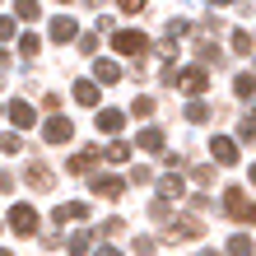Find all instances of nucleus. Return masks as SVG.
Segmentation results:
<instances>
[{"mask_svg": "<svg viewBox=\"0 0 256 256\" xmlns=\"http://www.w3.org/2000/svg\"><path fill=\"white\" fill-rule=\"evenodd\" d=\"M112 52L130 56V61H144V56H149V38L135 33V28H116V33H112Z\"/></svg>", "mask_w": 256, "mask_h": 256, "instance_id": "f257e3e1", "label": "nucleus"}, {"mask_svg": "<svg viewBox=\"0 0 256 256\" xmlns=\"http://www.w3.org/2000/svg\"><path fill=\"white\" fill-rule=\"evenodd\" d=\"M224 214H228L233 224H256V200H247L242 186H228L224 191Z\"/></svg>", "mask_w": 256, "mask_h": 256, "instance_id": "f03ea898", "label": "nucleus"}, {"mask_svg": "<svg viewBox=\"0 0 256 256\" xmlns=\"http://www.w3.org/2000/svg\"><path fill=\"white\" fill-rule=\"evenodd\" d=\"M168 84H177L182 94H205L210 88V70L205 66H191V70H172V80Z\"/></svg>", "mask_w": 256, "mask_h": 256, "instance_id": "7ed1b4c3", "label": "nucleus"}, {"mask_svg": "<svg viewBox=\"0 0 256 256\" xmlns=\"http://www.w3.org/2000/svg\"><path fill=\"white\" fill-rule=\"evenodd\" d=\"M70 135H74V126H70L66 112H52L47 122H42V140H47V144H66Z\"/></svg>", "mask_w": 256, "mask_h": 256, "instance_id": "20e7f679", "label": "nucleus"}, {"mask_svg": "<svg viewBox=\"0 0 256 256\" xmlns=\"http://www.w3.org/2000/svg\"><path fill=\"white\" fill-rule=\"evenodd\" d=\"M210 158H214L219 168H233L238 163V144L228 140V135H210Z\"/></svg>", "mask_w": 256, "mask_h": 256, "instance_id": "39448f33", "label": "nucleus"}, {"mask_svg": "<svg viewBox=\"0 0 256 256\" xmlns=\"http://www.w3.org/2000/svg\"><path fill=\"white\" fill-rule=\"evenodd\" d=\"M10 228H14V233H24V238H33V233H38V214H33V205H10Z\"/></svg>", "mask_w": 256, "mask_h": 256, "instance_id": "423d86ee", "label": "nucleus"}, {"mask_svg": "<svg viewBox=\"0 0 256 256\" xmlns=\"http://www.w3.org/2000/svg\"><path fill=\"white\" fill-rule=\"evenodd\" d=\"M5 116H10V122L19 126V130H28V126L38 122V112H33V102H24V98H14V102H5Z\"/></svg>", "mask_w": 256, "mask_h": 256, "instance_id": "0eeeda50", "label": "nucleus"}, {"mask_svg": "<svg viewBox=\"0 0 256 256\" xmlns=\"http://www.w3.org/2000/svg\"><path fill=\"white\" fill-rule=\"evenodd\" d=\"M24 182L33 186V191H52V182H56V177H52V168H47V163H28V168H24Z\"/></svg>", "mask_w": 256, "mask_h": 256, "instance_id": "6e6552de", "label": "nucleus"}, {"mask_svg": "<svg viewBox=\"0 0 256 256\" xmlns=\"http://www.w3.org/2000/svg\"><path fill=\"white\" fill-rule=\"evenodd\" d=\"M122 191H126L122 177H112V172H98V177H94V196H102V200H116Z\"/></svg>", "mask_w": 256, "mask_h": 256, "instance_id": "1a4fd4ad", "label": "nucleus"}, {"mask_svg": "<svg viewBox=\"0 0 256 256\" xmlns=\"http://www.w3.org/2000/svg\"><path fill=\"white\" fill-rule=\"evenodd\" d=\"M47 33H52V42H74V38H80V24L66 19V14H56V19L47 24Z\"/></svg>", "mask_w": 256, "mask_h": 256, "instance_id": "9d476101", "label": "nucleus"}, {"mask_svg": "<svg viewBox=\"0 0 256 256\" xmlns=\"http://www.w3.org/2000/svg\"><path fill=\"white\" fill-rule=\"evenodd\" d=\"M116 80H122V66L108 56H94V84H116Z\"/></svg>", "mask_w": 256, "mask_h": 256, "instance_id": "9b49d317", "label": "nucleus"}, {"mask_svg": "<svg viewBox=\"0 0 256 256\" xmlns=\"http://www.w3.org/2000/svg\"><path fill=\"white\" fill-rule=\"evenodd\" d=\"M186 196V182L177 172H168V177H158V200H182Z\"/></svg>", "mask_w": 256, "mask_h": 256, "instance_id": "f8f14e48", "label": "nucleus"}, {"mask_svg": "<svg viewBox=\"0 0 256 256\" xmlns=\"http://www.w3.org/2000/svg\"><path fill=\"white\" fill-rule=\"evenodd\" d=\"M70 98H74V102H84V108H98V84H94V80H74Z\"/></svg>", "mask_w": 256, "mask_h": 256, "instance_id": "ddd939ff", "label": "nucleus"}, {"mask_svg": "<svg viewBox=\"0 0 256 256\" xmlns=\"http://www.w3.org/2000/svg\"><path fill=\"white\" fill-rule=\"evenodd\" d=\"M168 233H172V238H186V242H196V238H200V219H168Z\"/></svg>", "mask_w": 256, "mask_h": 256, "instance_id": "4468645a", "label": "nucleus"}, {"mask_svg": "<svg viewBox=\"0 0 256 256\" xmlns=\"http://www.w3.org/2000/svg\"><path fill=\"white\" fill-rule=\"evenodd\" d=\"M98 163V149H80V154H74L70 163H66V172H74V177H84L88 168H94Z\"/></svg>", "mask_w": 256, "mask_h": 256, "instance_id": "2eb2a0df", "label": "nucleus"}, {"mask_svg": "<svg viewBox=\"0 0 256 256\" xmlns=\"http://www.w3.org/2000/svg\"><path fill=\"white\" fill-rule=\"evenodd\" d=\"M163 144H168V140H163L158 126H144V130H140V149H149V154H163Z\"/></svg>", "mask_w": 256, "mask_h": 256, "instance_id": "dca6fc26", "label": "nucleus"}, {"mask_svg": "<svg viewBox=\"0 0 256 256\" xmlns=\"http://www.w3.org/2000/svg\"><path fill=\"white\" fill-rule=\"evenodd\" d=\"M233 94L242 98V102H247V98H256V74H252V70H242V74L233 80Z\"/></svg>", "mask_w": 256, "mask_h": 256, "instance_id": "f3484780", "label": "nucleus"}, {"mask_svg": "<svg viewBox=\"0 0 256 256\" xmlns=\"http://www.w3.org/2000/svg\"><path fill=\"white\" fill-rule=\"evenodd\" d=\"M122 122H126V116L116 112V108H102V112H98V130H108V135H112V130H122Z\"/></svg>", "mask_w": 256, "mask_h": 256, "instance_id": "a211bd4d", "label": "nucleus"}, {"mask_svg": "<svg viewBox=\"0 0 256 256\" xmlns=\"http://www.w3.org/2000/svg\"><path fill=\"white\" fill-rule=\"evenodd\" d=\"M38 14H42V5H38V0H14V19H24V24H33Z\"/></svg>", "mask_w": 256, "mask_h": 256, "instance_id": "6ab92c4d", "label": "nucleus"}, {"mask_svg": "<svg viewBox=\"0 0 256 256\" xmlns=\"http://www.w3.org/2000/svg\"><path fill=\"white\" fill-rule=\"evenodd\" d=\"M252 252H256V242H252L247 233H233L228 238V256H252Z\"/></svg>", "mask_w": 256, "mask_h": 256, "instance_id": "aec40b11", "label": "nucleus"}, {"mask_svg": "<svg viewBox=\"0 0 256 256\" xmlns=\"http://www.w3.org/2000/svg\"><path fill=\"white\" fill-rule=\"evenodd\" d=\"M186 122H191V126H205V122H210V108H205L200 98H191V102H186Z\"/></svg>", "mask_w": 256, "mask_h": 256, "instance_id": "412c9836", "label": "nucleus"}, {"mask_svg": "<svg viewBox=\"0 0 256 256\" xmlns=\"http://www.w3.org/2000/svg\"><path fill=\"white\" fill-rule=\"evenodd\" d=\"M88 242H94V238L80 228V233H70V238H66V252H70V256H84V252H88Z\"/></svg>", "mask_w": 256, "mask_h": 256, "instance_id": "4be33fe9", "label": "nucleus"}, {"mask_svg": "<svg viewBox=\"0 0 256 256\" xmlns=\"http://www.w3.org/2000/svg\"><path fill=\"white\" fill-rule=\"evenodd\" d=\"M38 52H42V38L24 28V33H19V56H38Z\"/></svg>", "mask_w": 256, "mask_h": 256, "instance_id": "5701e85b", "label": "nucleus"}, {"mask_svg": "<svg viewBox=\"0 0 256 256\" xmlns=\"http://www.w3.org/2000/svg\"><path fill=\"white\" fill-rule=\"evenodd\" d=\"M98 158H108V163H126V158H130V144H122V140H116V144H108V149H102Z\"/></svg>", "mask_w": 256, "mask_h": 256, "instance_id": "b1692460", "label": "nucleus"}, {"mask_svg": "<svg viewBox=\"0 0 256 256\" xmlns=\"http://www.w3.org/2000/svg\"><path fill=\"white\" fill-rule=\"evenodd\" d=\"M135 252H140V256H154V252H158V238L140 233V238H135Z\"/></svg>", "mask_w": 256, "mask_h": 256, "instance_id": "393cba45", "label": "nucleus"}, {"mask_svg": "<svg viewBox=\"0 0 256 256\" xmlns=\"http://www.w3.org/2000/svg\"><path fill=\"white\" fill-rule=\"evenodd\" d=\"M19 149H24V140H19V135H0V154H19Z\"/></svg>", "mask_w": 256, "mask_h": 256, "instance_id": "a878e982", "label": "nucleus"}, {"mask_svg": "<svg viewBox=\"0 0 256 256\" xmlns=\"http://www.w3.org/2000/svg\"><path fill=\"white\" fill-rule=\"evenodd\" d=\"M74 42H80V52H84V56H94V52H98V33H80Z\"/></svg>", "mask_w": 256, "mask_h": 256, "instance_id": "bb28decb", "label": "nucleus"}, {"mask_svg": "<svg viewBox=\"0 0 256 256\" xmlns=\"http://www.w3.org/2000/svg\"><path fill=\"white\" fill-rule=\"evenodd\" d=\"M238 135H242V140H256V112H247V116H242V126H238Z\"/></svg>", "mask_w": 256, "mask_h": 256, "instance_id": "cd10ccee", "label": "nucleus"}, {"mask_svg": "<svg viewBox=\"0 0 256 256\" xmlns=\"http://www.w3.org/2000/svg\"><path fill=\"white\" fill-rule=\"evenodd\" d=\"M130 112H135V116H149V112H154V98H135Z\"/></svg>", "mask_w": 256, "mask_h": 256, "instance_id": "c85d7f7f", "label": "nucleus"}, {"mask_svg": "<svg viewBox=\"0 0 256 256\" xmlns=\"http://www.w3.org/2000/svg\"><path fill=\"white\" fill-rule=\"evenodd\" d=\"M182 33H191V24L186 19H168V38H182Z\"/></svg>", "mask_w": 256, "mask_h": 256, "instance_id": "c756f323", "label": "nucleus"}, {"mask_svg": "<svg viewBox=\"0 0 256 256\" xmlns=\"http://www.w3.org/2000/svg\"><path fill=\"white\" fill-rule=\"evenodd\" d=\"M233 52L247 56V52H252V38H247V33H233Z\"/></svg>", "mask_w": 256, "mask_h": 256, "instance_id": "7c9ffc66", "label": "nucleus"}, {"mask_svg": "<svg viewBox=\"0 0 256 256\" xmlns=\"http://www.w3.org/2000/svg\"><path fill=\"white\" fill-rule=\"evenodd\" d=\"M14 33H19V24H14V19H0V42H10Z\"/></svg>", "mask_w": 256, "mask_h": 256, "instance_id": "2f4dec72", "label": "nucleus"}, {"mask_svg": "<svg viewBox=\"0 0 256 256\" xmlns=\"http://www.w3.org/2000/svg\"><path fill=\"white\" fill-rule=\"evenodd\" d=\"M116 5H122V14H140V10H144V0H116Z\"/></svg>", "mask_w": 256, "mask_h": 256, "instance_id": "473e14b6", "label": "nucleus"}, {"mask_svg": "<svg viewBox=\"0 0 256 256\" xmlns=\"http://www.w3.org/2000/svg\"><path fill=\"white\" fill-rule=\"evenodd\" d=\"M0 191H14V172H0Z\"/></svg>", "mask_w": 256, "mask_h": 256, "instance_id": "72a5a7b5", "label": "nucleus"}, {"mask_svg": "<svg viewBox=\"0 0 256 256\" xmlns=\"http://www.w3.org/2000/svg\"><path fill=\"white\" fill-rule=\"evenodd\" d=\"M98 256H122V252H116V247H98Z\"/></svg>", "mask_w": 256, "mask_h": 256, "instance_id": "f704fd0d", "label": "nucleus"}, {"mask_svg": "<svg viewBox=\"0 0 256 256\" xmlns=\"http://www.w3.org/2000/svg\"><path fill=\"white\" fill-rule=\"evenodd\" d=\"M210 5H219V10H224V5H233V0H210Z\"/></svg>", "mask_w": 256, "mask_h": 256, "instance_id": "c9c22d12", "label": "nucleus"}, {"mask_svg": "<svg viewBox=\"0 0 256 256\" xmlns=\"http://www.w3.org/2000/svg\"><path fill=\"white\" fill-rule=\"evenodd\" d=\"M196 256H214V252H210V247H200V252H196Z\"/></svg>", "mask_w": 256, "mask_h": 256, "instance_id": "e433bc0d", "label": "nucleus"}, {"mask_svg": "<svg viewBox=\"0 0 256 256\" xmlns=\"http://www.w3.org/2000/svg\"><path fill=\"white\" fill-rule=\"evenodd\" d=\"M0 256H14V252H10V247H0Z\"/></svg>", "mask_w": 256, "mask_h": 256, "instance_id": "4c0bfd02", "label": "nucleus"}, {"mask_svg": "<svg viewBox=\"0 0 256 256\" xmlns=\"http://www.w3.org/2000/svg\"><path fill=\"white\" fill-rule=\"evenodd\" d=\"M252 182H256V163H252Z\"/></svg>", "mask_w": 256, "mask_h": 256, "instance_id": "58836bf2", "label": "nucleus"}, {"mask_svg": "<svg viewBox=\"0 0 256 256\" xmlns=\"http://www.w3.org/2000/svg\"><path fill=\"white\" fill-rule=\"evenodd\" d=\"M61 5H66V0H61Z\"/></svg>", "mask_w": 256, "mask_h": 256, "instance_id": "ea45409f", "label": "nucleus"}, {"mask_svg": "<svg viewBox=\"0 0 256 256\" xmlns=\"http://www.w3.org/2000/svg\"><path fill=\"white\" fill-rule=\"evenodd\" d=\"M0 112H5V108H0Z\"/></svg>", "mask_w": 256, "mask_h": 256, "instance_id": "a19ab883", "label": "nucleus"}]
</instances>
